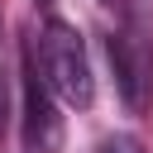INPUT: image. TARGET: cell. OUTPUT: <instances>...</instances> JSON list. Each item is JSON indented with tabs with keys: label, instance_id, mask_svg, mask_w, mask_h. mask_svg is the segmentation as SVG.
<instances>
[{
	"label": "cell",
	"instance_id": "1",
	"mask_svg": "<svg viewBox=\"0 0 153 153\" xmlns=\"http://www.w3.org/2000/svg\"><path fill=\"white\" fill-rule=\"evenodd\" d=\"M38 67H43V81L53 86V96L72 110H91L96 100V76H91V57H86V43L72 24L62 19H48L43 33H38Z\"/></svg>",
	"mask_w": 153,
	"mask_h": 153
},
{
	"label": "cell",
	"instance_id": "2",
	"mask_svg": "<svg viewBox=\"0 0 153 153\" xmlns=\"http://www.w3.org/2000/svg\"><path fill=\"white\" fill-rule=\"evenodd\" d=\"M53 86L43 81L33 43L24 48V148L29 153H57L62 148V115L53 105Z\"/></svg>",
	"mask_w": 153,
	"mask_h": 153
},
{
	"label": "cell",
	"instance_id": "3",
	"mask_svg": "<svg viewBox=\"0 0 153 153\" xmlns=\"http://www.w3.org/2000/svg\"><path fill=\"white\" fill-rule=\"evenodd\" d=\"M105 57H110V72H115V91L129 110H143L148 105V62L143 53L134 48L129 33H110L105 38Z\"/></svg>",
	"mask_w": 153,
	"mask_h": 153
},
{
	"label": "cell",
	"instance_id": "4",
	"mask_svg": "<svg viewBox=\"0 0 153 153\" xmlns=\"http://www.w3.org/2000/svg\"><path fill=\"white\" fill-rule=\"evenodd\" d=\"M96 153H143V143H139L134 134H110V139L96 143Z\"/></svg>",
	"mask_w": 153,
	"mask_h": 153
},
{
	"label": "cell",
	"instance_id": "5",
	"mask_svg": "<svg viewBox=\"0 0 153 153\" xmlns=\"http://www.w3.org/2000/svg\"><path fill=\"white\" fill-rule=\"evenodd\" d=\"M5 124H10V81L0 72V139H5Z\"/></svg>",
	"mask_w": 153,
	"mask_h": 153
}]
</instances>
